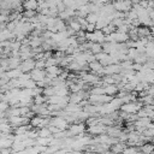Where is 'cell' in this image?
Instances as JSON below:
<instances>
[{
	"label": "cell",
	"mask_w": 154,
	"mask_h": 154,
	"mask_svg": "<svg viewBox=\"0 0 154 154\" xmlns=\"http://www.w3.org/2000/svg\"><path fill=\"white\" fill-rule=\"evenodd\" d=\"M20 65V58H13V57H8V69L13 70V69H18Z\"/></svg>",
	"instance_id": "ffe728a7"
},
{
	"label": "cell",
	"mask_w": 154,
	"mask_h": 154,
	"mask_svg": "<svg viewBox=\"0 0 154 154\" xmlns=\"http://www.w3.org/2000/svg\"><path fill=\"white\" fill-rule=\"evenodd\" d=\"M84 83H90V84H99L101 78L99 76H96L95 73H88V72H81V77H79Z\"/></svg>",
	"instance_id": "5b68a950"
},
{
	"label": "cell",
	"mask_w": 154,
	"mask_h": 154,
	"mask_svg": "<svg viewBox=\"0 0 154 154\" xmlns=\"http://www.w3.org/2000/svg\"><path fill=\"white\" fill-rule=\"evenodd\" d=\"M153 154H154V153H153Z\"/></svg>",
	"instance_id": "1f68e13d"
},
{
	"label": "cell",
	"mask_w": 154,
	"mask_h": 154,
	"mask_svg": "<svg viewBox=\"0 0 154 154\" xmlns=\"http://www.w3.org/2000/svg\"><path fill=\"white\" fill-rule=\"evenodd\" d=\"M89 95H105V88L100 87V85L93 87L89 91Z\"/></svg>",
	"instance_id": "603a6c76"
},
{
	"label": "cell",
	"mask_w": 154,
	"mask_h": 154,
	"mask_svg": "<svg viewBox=\"0 0 154 154\" xmlns=\"http://www.w3.org/2000/svg\"><path fill=\"white\" fill-rule=\"evenodd\" d=\"M123 132L122 128L120 126H116V125H112V126H107L106 129V134L113 138H118L120 136V134Z\"/></svg>",
	"instance_id": "30bf717a"
},
{
	"label": "cell",
	"mask_w": 154,
	"mask_h": 154,
	"mask_svg": "<svg viewBox=\"0 0 154 154\" xmlns=\"http://www.w3.org/2000/svg\"><path fill=\"white\" fill-rule=\"evenodd\" d=\"M142 102L138 101H134V102H129V103H124L120 107V111L126 113V114H137V112L142 108Z\"/></svg>",
	"instance_id": "6da1fadb"
},
{
	"label": "cell",
	"mask_w": 154,
	"mask_h": 154,
	"mask_svg": "<svg viewBox=\"0 0 154 154\" xmlns=\"http://www.w3.org/2000/svg\"><path fill=\"white\" fill-rule=\"evenodd\" d=\"M47 102V97L43 95H38L36 97H34V103L35 105H45Z\"/></svg>",
	"instance_id": "83f0119b"
},
{
	"label": "cell",
	"mask_w": 154,
	"mask_h": 154,
	"mask_svg": "<svg viewBox=\"0 0 154 154\" xmlns=\"http://www.w3.org/2000/svg\"><path fill=\"white\" fill-rule=\"evenodd\" d=\"M67 25H69V28H70V29H72L76 34H77L78 31H81V30H82L81 24H79V23H78V20H77V17H76V18H71V19H69V20H67Z\"/></svg>",
	"instance_id": "5bb4252c"
},
{
	"label": "cell",
	"mask_w": 154,
	"mask_h": 154,
	"mask_svg": "<svg viewBox=\"0 0 154 154\" xmlns=\"http://www.w3.org/2000/svg\"><path fill=\"white\" fill-rule=\"evenodd\" d=\"M49 126H55L60 131H65L69 129V123L63 117H53L49 122Z\"/></svg>",
	"instance_id": "3957f363"
},
{
	"label": "cell",
	"mask_w": 154,
	"mask_h": 154,
	"mask_svg": "<svg viewBox=\"0 0 154 154\" xmlns=\"http://www.w3.org/2000/svg\"><path fill=\"white\" fill-rule=\"evenodd\" d=\"M125 148H126L125 143L118 142V143H116V144H113V146L111 147V153H112V154H122V153L125 150Z\"/></svg>",
	"instance_id": "9a60e30c"
},
{
	"label": "cell",
	"mask_w": 154,
	"mask_h": 154,
	"mask_svg": "<svg viewBox=\"0 0 154 154\" xmlns=\"http://www.w3.org/2000/svg\"><path fill=\"white\" fill-rule=\"evenodd\" d=\"M152 34V31L149 30V28H146V26H141V28H137V35H138V38H144V37H149Z\"/></svg>",
	"instance_id": "ac0fdd59"
},
{
	"label": "cell",
	"mask_w": 154,
	"mask_h": 154,
	"mask_svg": "<svg viewBox=\"0 0 154 154\" xmlns=\"http://www.w3.org/2000/svg\"><path fill=\"white\" fill-rule=\"evenodd\" d=\"M53 95H55V88H54V87L49 85V87H47V88L43 89V96L51 97V96H53Z\"/></svg>",
	"instance_id": "484cf974"
},
{
	"label": "cell",
	"mask_w": 154,
	"mask_h": 154,
	"mask_svg": "<svg viewBox=\"0 0 154 154\" xmlns=\"http://www.w3.org/2000/svg\"><path fill=\"white\" fill-rule=\"evenodd\" d=\"M35 61H36L35 69H38V70L46 69V60H45V59H42V60H35Z\"/></svg>",
	"instance_id": "f1b7e54d"
},
{
	"label": "cell",
	"mask_w": 154,
	"mask_h": 154,
	"mask_svg": "<svg viewBox=\"0 0 154 154\" xmlns=\"http://www.w3.org/2000/svg\"><path fill=\"white\" fill-rule=\"evenodd\" d=\"M35 65H36L35 59H28V60L22 61L18 69H19L23 73H30V72L35 69Z\"/></svg>",
	"instance_id": "52a82bcc"
},
{
	"label": "cell",
	"mask_w": 154,
	"mask_h": 154,
	"mask_svg": "<svg viewBox=\"0 0 154 154\" xmlns=\"http://www.w3.org/2000/svg\"><path fill=\"white\" fill-rule=\"evenodd\" d=\"M99 17H100L99 13H89L85 19H87L88 24H96L99 20Z\"/></svg>",
	"instance_id": "d4e9b609"
},
{
	"label": "cell",
	"mask_w": 154,
	"mask_h": 154,
	"mask_svg": "<svg viewBox=\"0 0 154 154\" xmlns=\"http://www.w3.org/2000/svg\"><path fill=\"white\" fill-rule=\"evenodd\" d=\"M83 108H82V105H75V103H67V106L64 108V111L69 114H76L78 112H81Z\"/></svg>",
	"instance_id": "8fae6325"
},
{
	"label": "cell",
	"mask_w": 154,
	"mask_h": 154,
	"mask_svg": "<svg viewBox=\"0 0 154 154\" xmlns=\"http://www.w3.org/2000/svg\"><path fill=\"white\" fill-rule=\"evenodd\" d=\"M11 149H12V153H13V152H22V150H25L26 148H25V146H24L23 142H20V141H13Z\"/></svg>",
	"instance_id": "44dd1931"
},
{
	"label": "cell",
	"mask_w": 154,
	"mask_h": 154,
	"mask_svg": "<svg viewBox=\"0 0 154 154\" xmlns=\"http://www.w3.org/2000/svg\"><path fill=\"white\" fill-rule=\"evenodd\" d=\"M58 16L63 20L64 19H71V18H73V16H76V11L72 8H65L63 12H59Z\"/></svg>",
	"instance_id": "7c38bea8"
},
{
	"label": "cell",
	"mask_w": 154,
	"mask_h": 154,
	"mask_svg": "<svg viewBox=\"0 0 154 154\" xmlns=\"http://www.w3.org/2000/svg\"><path fill=\"white\" fill-rule=\"evenodd\" d=\"M46 76H47V73H46V71H45V70L34 69V70L30 72V78H31L32 81H35L36 83H37V82H41V81H43V79L46 78Z\"/></svg>",
	"instance_id": "9c48e42d"
},
{
	"label": "cell",
	"mask_w": 154,
	"mask_h": 154,
	"mask_svg": "<svg viewBox=\"0 0 154 154\" xmlns=\"http://www.w3.org/2000/svg\"><path fill=\"white\" fill-rule=\"evenodd\" d=\"M6 75H7V77H8L10 81H11V79H18V78L23 75V72H22L19 69H13V70L6 71Z\"/></svg>",
	"instance_id": "2e32d148"
},
{
	"label": "cell",
	"mask_w": 154,
	"mask_h": 154,
	"mask_svg": "<svg viewBox=\"0 0 154 154\" xmlns=\"http://www.w3.org/2000/svg\"><path fill=\"white\" fill-rule=\"evenodd\" d=\"M95 30H96V25L95 24H88L87 25V29H85L87 32H94Z\"/></svg>",
	"instance_id": "f546056e"
},
{
	"label": "cell",
	"mask_w": 154,
	"mask_h": 154,
	"mask_svg": "<svg viewBox=\"0 0 154 154\" xmlns=\"http://www.w3.org/2000/svg\"><path fill=\"white\" fill-rule=\"evenodd\" d=\"M120 64H112L105 67V76H113V75H120L122 72Z\"/></svg>",
	"instance_id": "ba28073f"
},
{
	"label": "cell",
	"mask_w": 154,
	"mask_h": 154,
	"mask_svg": "<svg viewBox=\"0 0 154 154\" xmlns=\"http://www.w3.org/2000/svg\"><path fill=\"white\" fill-rule=\"evenodd\" d=\"M103 88H105V94L108 95V96H112V97H113V95L118 94V91H119L118 87L114 85V84H112V85H105Z\"/></svg>",
	"instance_id": "d6986e66"
},
{
	"label": "cell",
	"mask_w": 154,
	"mask_h": 154,
	"mask_svg": "<svg viewBox=\"0 0 154 154\" xmlns=\"http://www.w3.org/2000/svg\"><path fill=\"white\" fill-rule=\"evenodd\" d=\"M141 154H153L154 153V144L153 143H144L140 148Z\"/></svg>",
	"instance_id": "e0dca14e"
},
{
	"label": "cell",
	"mask_w": 154,
	"mask_h": 154,
	"mask_svg": "<svg viewBox=\"0 0 154 154\" xmlns=\"http://www.w3.org/2000/svg\"><path fill=\"white\" fill-rule=\"evenodd\" d=\"M67 131L70 132L71 137L72 136H78V135H82L87 131V128H85V124L84 123H75V124H71L67 129Z\"/></svg>",
	"instance_id": "7a4b0ae2"
},
{
	"label": "cell",
	"mask_w": 154,
	"mask_h": 154,
	"mask_svg": "<svg viewBox=\"0 0 154 154\" xmlns=\"http://www.w3.org/2000/svg\"><path fill=\"white\" fill-rule=\"evenodd\" d=\"M37 7H38V2L35 0H28L23 2L24 11H37Z\"/></svg>",
	"instance_id": "4fadbf2b"
},
{
	"label": "cell",
	"mask_w": 154,
	"mask_h": 154,
	"mask_svg": "<svg viewBox=\"0 0 154 154\" xmlns=\"http://www.w3.org/2000/svg\"><path fill=\"white\" fill-rule=\"evenodd\" d=\"M109 103H111V106L117 111L118 108H120V107L123 106V103H124V102H123V100H122V99H119V97H117V96H116V97H113V99L111 100V102H109Z\"/></svg>",
	"instance_id": "cb8c5ba5"
},
{
	"label": "cell",
	"mask_w": 154,
	"mask_h": 154,
	"mask_svg": "<svg viewBox=\"0 0 154 154\" xmlns=\"http://www.w3.org/2000/svg\"><path fill=\"white\" fill-rule=\"evenodd\" d=\"M113 7L117 12L128 13L132 8V2H130V1H116V2H113Z\"/></svg>",
	"instance_id": "277c9868"
},
{
	"label": "cell",
	"mask_w": 154,
	"mask_h": 154,
	"mask_svg": "<svg viewBox=\"0 0 154 154\" xmlns=\"http://www.w3.org/2000/svg\"><path fill=\"white\" fill-rule=\"evenodd\" d=\"M106 129H107V126L102 125L101 123H97V124H94V125L88 126L87 132L90 134V135H97V136H100V135L106 134Z\"/></svg>",
	"instance_id": "8992f818"
},
{
	"label": "cell",
	"mask_w": 154,
	"mask_h": 154,
	"mask_svg": "<svg viewBox=\"0 0 154 154\" xmlns=\"http://www.w3.org/2000/svg\"><path fill=\"white\" fill-rule=\"evenodd\" d=\"M89 51L91 52V54L96 55V54H99V53L103 52V51H102V45H101V43H93V42H91Z\"/></svg>",
	"instance_id": "7402d4cb"
},
{
	"label": "cell",
	"mask_w": 154,
	"mask_h": 154,
	"mask_svg": "<svg viewBox=\"0 0 154 154\" xmlns=\"http://www.w3.org/2000/svg\"><path fill=\"white\" fill-rule=\"evenodd\" d=\"M71 154H83V152L82 150H72Z\"/></svg>",
	"instance_id": "4dcf8cb0"
},
{
	"label": "cell",
	"mask_w": 154,
	"mask_h": 154,
	"mask_svg": "<svg viewBox=\"0 0 154 154\" xmlns=\"http://www.w3.org/2000/svg\"><path fill=\"white\" fill-rule=\"evenodd\" d=\"M51 136H53V135H52L49 128H42V129L38 130V137H46L47 138V137H51Z\"/></svg>",
	"instance_id": "4316f807"
}]
</instances>
